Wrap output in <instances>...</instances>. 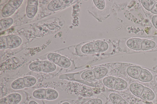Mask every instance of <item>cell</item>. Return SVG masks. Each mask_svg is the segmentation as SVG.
<instances>
[{
  "mask_svg": "<svg viewBox=\"0 0 157 104\" xmlns=\"http://www.w3.org/2000/svg\"><path fill=\"white\" fill-rule=\"evenodd\" d=\"M59 78L69 81H92L95 79L93 70H89L80 74H67L60 75Z\"/></svg>",
  "mask_w": 157,
  "mask_h": 104,
  "instance_id": "cell-1",
  "label": "cell"
},
{
  "mask_svg": "<svg viewBox=\"0 0 157 104\" xmlns=\"http://www.w3.org/2000/svg\"><path fill=\"white\" fill-rule=\"evenodd\" d=\"M8 48H12L19 46L21 42V38L18 36L10 35L6 36Z\"/></svg>",
  "mask_w": 157,
  "mask_h": 104,
  "instance_id": "cell-2",
  "label": "cell"
},
{
  "mask_svg": "<svg viewBox=\"0 0 157 104\" xmlns=\"http://www.w3.org/2000/svg\"><path fill=\"white\" fill-rule=\"evenodd\" d=\"M142 68L137 66H131L126 69L128 75L132 78L138 79Z\"/></svg>",
  "mask_w": 157,
  "mask_h": 104,
  "instance_id": "cell-3",
  "label": "cell"
},
{
  "mask_svg": "<svg viewBox=\"0 0 157 104\" xmlns=\"http://www.w3.org/2000/svg\"><path fill=\"white\" fill-rule=\"evenodd\" d=\"M126 45L130 49L135 50H140L141 49L142 40L137 38H130L127 41Z\"/></svg>",
  "mask_w": 157,
  "mask_h": 104,
  "instance_id": "cell-4",
  "label": "cell"
},
{
  "mask_svg": "<svg viewBox=\"0 0 157 104\" xmlns=\"http://www.w3.org/2000/svg\"><path fill=\"white\" fill-rule=\"evenodd\" d=\"M78 52L83 54H88L95 52L94 42H89L83 45L78 50Z\"/></svg>",
  "mask_w": 157,
  "mask_h": 104,
  "instance_id": "cell-5",
  "label": "cell"
},
{
  "mask_svg": "<svg viewBox=\"0 0 157 104\" xmlns=\"http://www.w3.org/2000/svg\"><path fill=\"white\" fill-rule=\"evenodd\" d=\"M144 87L142 84L138 83H134L131 84L129 86V89L132 93L135 96L140 97Z\"/></svg>",
  "mask_w": 157,
  "mask_h": 104,
  "instance_id": "cell-6",
  "label": "cell"
},
{
  "mask_svg": "<svg viewBox=\"0 0 157 104\" xmlns=\"http://www.w3.org/2000/svg\"><path fill=\"white\" fill-rule=\"evenodd\" d=\"M93 70L95 79L103 78L105 77L108 72V69L103 66L95 67Z\"/></svg>",
  "mask_w": 157,
  "mask_h": 104,
  "instance_id": "cell-7",
  "label": "cell"
},
{
  "mask_svg": "<svg viewBox=\"0 0 157 104\" xmlns=\"http://www.w3.org/2000/svg\"><path fill=\"white\" fill-rule=\"evenodd\" d=\"M140 97L144 100L151 101L154 99L155 95L151 89L148 88L144 87Z\"/></svg>",
  "mask_w": 157,
  "mask_h": 104,
  "instance_id": "cell-8",
  "label": "cell"
},
{
  "mask_svg": "<svg viewBox=\"0 0 157 104\" xmlns=\"http://www.w3.org/2000/svg\"><path fill=\"white\" fill-rule=\"evenodd\" d=\"M95 52L98 53H102L106 52L109 48L108 44L102 41H98L94 43Z\"/></svg>",
  "mask_w": 157,
  "mask_h": 104,
  "instance_id": "cell-9",
  "label": "cell"
},
{
  "mask_svg": "<svg viewBox=\"0 0 157 104\" xmlns=\"http://www.w3.org/2000/svg\"><path fill=\"white\" fill-rule=\"evenodd\" d=\"M56 69L55 64L48 60L42 61V72L50 73L55 71Z\"/></svg>",
  "mask_w": 157,
  "mask_h": 104,
  "instance_id": "cell-10",
  "label": "cell"
},
{
  "mask_svg": "<svg viewBox=\"0 0 157 104\" xmlns=\"http://www.w3.org/2000/svg\"><path fill=\"white\" fill-rule=\"evenodd\" d=\"M153 77L151 73L148 70L142 68L138 79L143 82H148L151 81Z\"/></svg>",
  "mask_w": 157,
  "mask_h": 104,
  "instance_id": "cell-11",
  "label": "cell"
},
{
  "mask_svg": "<svg viewBox=\"0 0 157 104\" xmlns=\"http://www.w3.org/2000/svg\"><path fill=\"white\" fill-rule=\"evenodd\" d=\"M128 86L127 82L124 79L121 78H116L114 89L121 91L126 88Z\"/></svg>",
  "mask_w": 157,
  "mask_h": 104,
  "instance_id": "cell-12",
  "label": "cell"
},
{
  "mask_svg": "<svg viewBox=\"0 0 157 104\" xmlns=\"http://www.w3.org/2000/svg\"><path fill=\"white\" fill-rule=\"evenodd\" d=\"M116 78L115 77L112 76L105 77L102 78V82L106 87L114 89Z\"/></svg>",
  "mask_w": 157,
  "mask_h": 104,
  "instance_id": "cell-13",
  "label": "cell"
},
{
  "mask_svg": "<svg viewBox=\"0 0 157 104\" xmlns=\"http://www.w3.org/2000/svg\"><path fill=\"white\" fill-rule=\"evenodd\" d=\"M58 96V93L55 90L51 88L46 89L45 99L48 100H54Z\"/></svg>",
  "mask_w": 157,
  "mask_h": 104,
  "instance_id": "cell-14",
  "label": "cell"
},
{
  "mask_svg": "<svg viewBox=\"0 0 157 104\" xmlns=\"http://www.w3.org/2000/svg\"><path fill=\"white\" fill-rule=\"evenodd\" d=\"M7 97L10 104H18L22 99L21 95L16 93L10 94Z\"/></svg>",
  "mask_w": 157,
  "mask_h": 104,
  "instance_id": "cell-15",
  "label": "cell"
},
{
  "mask_svg": "<svg viewBox=\"0 0 157 104\" xmlns=\"http://www.w3.org/2000/svg\"><path fill=\"white\" fill-rule=\"evenodd\" d=\"M156 44L153 41L143 39L142 40V47L141 50H147L154 48Z\"/></svg>",
  "mask_w": 157,
  "mask_h": 104,
  "instance_id": "cell-16",
  "label": "cell"
},
{
  "mask_svg": "<svg viewBox=\"0 0 157 104\" xmlns=\"http://www.w3.org/2000/svg\"><path fill=\"white\" fill-rule=\"evenodd\" d=\"M11 88L14 89H21L25 87L23 77H20L14 80L11 84Z\"/></svg>",
  "mask_w": 157,
  "mask_h": 104,
  "instance_id": "cell-17",
  "label": "cell"
},
{
  "mask_svg": "<svg viewBox=\"0 0 157 104\" xmlns=\"http://www.w3.org/2000/svg\"><path fill=\"white\" fill-rule=\"evenodd\" d=\"M23 80L25 87L33 86L36 82V78L31 76H27L23 77Z\"/></svg>",
  "mask_w": 157,
  "mask_h": 104,
  "instance_id": "cell-18",
  "label": "cell"
},
{
  "mask_svg": "<svg viewBox=\"0 0 157 104\" xmlns=\"http://www.w3.org/2000/svg\"><path fill=\"white\" fill-rule=\"evenodd\" d=\"M15 11V9L8 3L6 4L3 8L2 15L4 17H7L12 14Z\"/></svg>",
  "mask_w": 157,
  "mask_h": 104,
  "instance_id": "cell-19",
  "label": "cell"
},
{
  "mask_svg": "<svg viewBox=\"0 0 157 104\" xmlns=\"http://www.w3.org/2000/svg\"><path fill=\"white\" fill-rule=\"evenodd\" d=\"M42 61H36L31 63L29 66L31 70L37 72L42 71Z\"/></svg>",
  "mask_w": 157,
  "mask_h": 104,
  "instance_id": "cell-20",
  "label": "cell"
},
{
  "mask_svg": "<svg viewBox=\"0 0 157 104\" xmlns=\"http://www.w3.org/2000/svg\"><path fill=\"white\" fill-rule=\"evenodd\" d=\"M46 89L40 88L34 90L33 93V97L40 99H45Z\"/></svg>",
  "mask_w": 157,
  "mask_h": 104,
  "instance_id": "cell-21",
  "label": "cell"
},
{
  "mask_svg": "<svg viewBox=\"0 0 157 104\" xmlns=\"http://www.w3.org/2000/svg\"><path fill=\"white\" fill-rule=\"evenodd\" d=\"M57 65L61 67L67 68L71 66V62L67 57L61 56L58 62Z\"/></svg>",
  "mask_w": 157,
  "mask_h": 104,
  "instance_id": "cell-22",
  "label": "cell"
},
{
  "mask_svg": "<svg viewBox=\"0 0 157 104\" xmlns=\"http://www.w3.org/2000/svg\"><path fill=\"white\" fill-rule=\"evenodd\" d=\"M141 2L144 8L149 11H151L155 3L154 0H142Z\"/></svg>",
  "mask_w": 157,
  "mask_h": 104,
  "instance_id": "cell-23",
  "label": "cell"
},
{
  "mask_svg": "<svg viewBox=\"0 0 157 104\" xmlns=\"http://www.w3.org/2000/svg\"><path fill=\"white\" fill-rule=\"evenodd\" d=\"M62 6L59 0H54L50 3L48 8L50 10H56L60 9Z\"/></svg>",
  "mask_w": 157,
  "mask_h": 104,
  "instance_id": "cell-24",
  "label": "cell"
},
{
  "mask_svg": "<svg viewBox=\"0 0 157 104\" xmlns=\"http://www.w3.org/2000/svg\"><path fill=\"white\" fill-rule=\"evenodd\" d=\"M37 11V6L28 5L26 8V13L28 17L31 18L33 17Z\"/></svg>",
  "mask_w": 157,
  "mask_h": 104,
  "instance_id": "cell-25",
  "label": "cell"
},
{
  "mask_svg": "<svg viewBox=\"0 0 157 104\" xmlns=\"http://www.w3.org/2000/svg\"><path fill=\"white\" fill-rule=\"evenodd\" d=\"M61 56L58 54L55 53H51L47 56V58L49 61L55 64H57Z\"/></svg>",
  "mask_w": 157,
  "mask_h": 104,
  "instance_id": "cell-26",
  "label": "cell"
},
{
  "mask_svg": "<svg viewBox=\"0 0 157 104\" xmlns=\"http://www.w3.org/2000/svg\"><path fill=\"white\" fill-rule=\"evenodd\" d=\"M109 98L113 104H117L123 99L120 95L114 92L109 94Z\"/></svg>",
  "mask_w": 157,
  "mask_h": 104,
  "instance_id": "cell-27",
  "label": "cell"
},
{
  "mask_svg": "<svg viewBox=\"0 0 157 104\" xmlns=\"http://www.w3.org/2000/svg\"><path fill=\"white\" fill-rule=\"evenodd\" d=\"M13 22V19L11 18H8L1 20L0 24L3 29H6L9 27Z\"/></svg>",
  "mask_w": 157,
  "mask_h": 104,
  "instance_id": "cell-28",
  "label": "cell"
},
{
  "mask_svg": "<svg viewBox=\"0 0 157 104\" xmlns=\"http://www.w3.org/2000/svg\"><path fill=\"white\" fill-rule=\"evenodd\" d=\"M22 0H10L8 4L15 9H17L22 3Z\"/></svg>",
  "mask_w": 157,
  "mask_h": 104,
  "instance_id": "cell-29",
  "label": "cell"
},
{
  "mask_svg": "<svg viewBox=\"0 0 157 104\" xmlns=\"http://www.w3.org/2000/svg\"><path fill=\"white\" fill-rule=\"evenodd\" d=\"M0 47L1 49H5L8 48L6 36H2L0 37Z\"/></svg>",
  "mask_w": 157,
  "mask_h": 104,
  "instance_id": "cell-30",
  "label": "cell"
},
{
  "mask_svg": "<svg viewBox=\"0 0 157 104\" xmlns=\"http://www.w3.org/2000/svg\"><path fill=\"white\" fill-rule=\"evenodd\" d=\"M94 2L97 7L99 9H102L105 7V2L104 0H93Z\"/></svg>",
  "mask_w": 157,
  "mask_h": 104,
  "instance_id": "cell-31",
  "label": "cell"
},
{
  "mask_svg": "<svg viewBox=\"0 0 157 104\" xmlns=\"http://www.w3.org/2000/svg\"><path fill=\"white\" fill-rule=\"evenodd\" d=\"M88 104H102L103 101L99 98H93L88 100L87 102Z\"/></svg>",
  "mask_w": 157,
  "mask_h": 104,
  "instance_id": "cell-32",
  "label": "cell"
},
{
  "mask_svg": "<svg viewBox=\"0 0 157 104\" xmlns=\"http://www.w3.org/2000/svg\"><path fill=\"white\" fill-rule=\"evenodd\" d=\"M151 21L154 26L157 29V15H154L152 17Z\"/></svg>",
  "mask_w": 157,
  "mask_h": 104,
  "instance_id": "cell-33",
  "label": "cell"
},
{
  "mask_svg": "<svg viewBox=\"0 0 157 104\" xmlns=\"http://www.w3.org/2000/svg\"><path fill=\"white\" fill-rule=\"evenodd\" d=\"M62 6H64L69 3H71L73 1L72 0H59Z\"/></svg>",
  "mask_w": 157,
  "mask_h": 104,
  "instance_id": "cell-34",
  "label": "cell"
},
{
  "mask_svg": "<svg viewBox=\"0 0 157 104\" xmlns=\"http://www.w3.org/2000/svg\"><path fill=\"white\" fill-rule=\"evenodd\" d=\"M0 104H10L7 97L3 98L0 99Z\"/></svg>",
  "mask_w": 157,
  "mask_h": 104,
  "instance_id": "cell-35",
  "label": "cell"
},
{
  "mask_svg": "<svg viewBox=\"0 0 157 104\" xmlns=\"http://www.w3.org/2000/svg\"><path fill=\"white\" fill-rule=\"evenodd\" d=\"M28 5L37 6L38 5L37 0H28Z\"/></svg>",
  "mask_w": 157,
  "mask_h": 104,
  "instance_id": "cell-36",
  "label": "cell"
},
{
  "mask_svg": "<svg viewBox=\"0 0 157 104\" xmlns=\"http://www.w3.org/2000/svg\"><path fill=\"white\" fill-rule=\"evenodd\" d=\"M151 12L152 13L157 15V3H156Z\"/></svg>",
  "mask_w": 157,
  "mask_h": 104,
  "instance_id": "cell-37",
  "label": "cell"
},
{
  "mask_svg": "<svg viewBox=\"0 0 157 104\" xmlns=\"http://www.w3.org/2000/svg\"><path fill=\"white\" fill-rule=\"evenodd\" d=\"M117 104H128L127 101L124 99H122Z\"/></svg>",
  "mask_w": 157,
  "mask_h": 104,
  "instance_id": "cell-38",
  "label": "cell"
},
{
  "mask_svg": "<svg viewBox=\"0 0 157 104\" xmlns=\"http://www.w3.org/2000/svg\"><path fill=\"white\" fill-rule=\"evenodd\" d=\"M29 104H38L37 102H35V101H34L33 100H31L29 102Z\"/></svg>",
  "mask_w": 157,
  "mask_h": 104,
  "instance_id": "cell-39",
  "label": "cell"
},
{
  "mask_svg": "<svg viewBox=\"0 0 157 104\" xmlns=\"http://www.w3.org/2000/svg\"><path fill=\"white\" fill-rule=\"evenodd\" d=\"M61 104H70V103L67 102H65L63 103H62Z\"/></svg>",
  "mask_w": 157,
  "mask_h": 104,
  "instance_id": "cell-40",
  "label": "cell"
},
{
  "mask_svg": "<svg viewBox=\"0 0 157 104\" xmlns=\"http://www.w3.org/2000/svg\"><path fill=\"white\" fill-rule=\"evenodd\" d=\"M83 104H88L87 103V102H86L85 103Z\"/></svg>",
  "mask_w": 157,
  "mask_h": 104,
  "instance_id": "cell-41",
  "label": "cell"
},
{
  "mask_svg": "<svg viewBox=\"0 0 157 104\" xmlns=\"http://www.w3.org/2000/svg\"><path fill=\"white\" fill-rule=\"evenodd\" d=\"M156 81L157 82V77H156Z\"/></svg>",
  "mask_w": 157,
  "mask_h": 104,
  "instance_id": "cell-42",
  "label": "cell"
}]
</instances>
